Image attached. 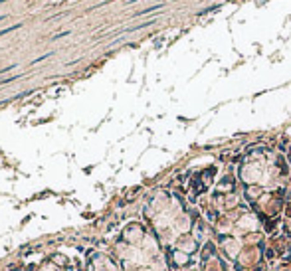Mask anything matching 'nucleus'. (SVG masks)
<instances>
[{"mask_svg": "<svg viewBox=\"0 0 291 271\" xmlns=\"http://www.w3.org/2000/svg\"><path fill=\"white\" fill-rule=\"evenodd\" d=\"M14 67H16V63H12V66H6V67H2V69H0V75H2V73H6V71H10V69H14Z\"/></svg>", "mask_w": 291, "mask_h": 271, "instance_id": "nucleus-5", "label": "nucleus"}, {"mask_svg": "<svg viewBox=\"0 0 291 271\" xmlns=\"http://www.w3.org/2000/svg\"><path fill=\"white\" fill-rule=\"evenodd\" d=\"M18 28H22V24H14V26H10V28L0 30V38H2V36H6V34H10V32H14V30H18Z\"/></svg>", "mask_w": 291, "mask_h": 271, "instance_id": "nucleus-2", "label": "nucleus"}, {"mask_svg": "<svg viewBox=\"0 0 291 271\" xmlns=\"http://www.w3.org/2000/svg\"><path fill=\"white\" fill-rule=\"evenodd\" d=\"M2 2H6V0H0V4H2Z\"/></svg>", "mask_w": 291, "mask_h": 271, "instance_id": "nucleus-8", "label": "nucleus"}, {"mask_svg": "<svg viewBox=\"0 0 291 271\" xmlns=\"http://www.w3.org/2000/svg\"><path fill=\"white\" fill-rule=\"evenodd\" d=\"M4 18H6V16H0V22H2V20H4Z\"/></svg>", "mask_w": 291, "mask_h": 271, "instance_id": "nucleus-7", "label": "nucleus"}, {"mask_svg": "<svg viewBox=\"0 0 291 271\" xmlns=\"http://www.w3.org/2000/svg\"><path fill=\"white\" fill-rule=\"evenodd\" d=\"M66 36H69V32H62V34L53 36V40H60V38H66Z\"/></svg>", "mask_w": 291, "mask_h": 271, "instance_id": "nucleus-6", "label": "nucleus"}, {"mask_svg": "<svg viewBox=\"0 0 291 271\" xmlns=\"http://www.w3.org/2000/svg\"><path fill=\"white\" fill-rule=\"evenodd\" d=\"M53 56V52H48V53H44V56H40V57H36L34 62H32V66H36V63H40V62H44V59H48V57H52Z\"/></svg>", "mask_w": 291, "mask_h": 271, "instance_id": "nucleus-3", "label": "nucleus"}, {"mask_svg": "<svg viewBox=\"0 0 291 271\" xmlns=\"http://www.w3.org/2000/svg\"><path fill=\"white\" fill-rule=\"evenodd\" d=\"M159 8H163V4H155V6H150L147 10H141V12H137L135 16H143V14H150V12H155V10H159Z\"/></svg>", "mask_w": 291, "mask_h": 271, "instance_id": "nucleus-1", "label": "nucleus"}, {"mask_svg": "<svg viewBox=\"0 0 291 271\" xmlns=\"http://www.w3.org/2000/svg\"><path fill=\"white\" fill-rule=\"evenodd\" d=\"M22 75H12V77H6V79H0V85H4V83H12V81H16V79H20Z\"/></svg>", "mask_w": 291, "mask_h": 271, "instance_id": "nucleus-4", "label": "nucleus"}]
</instances>
